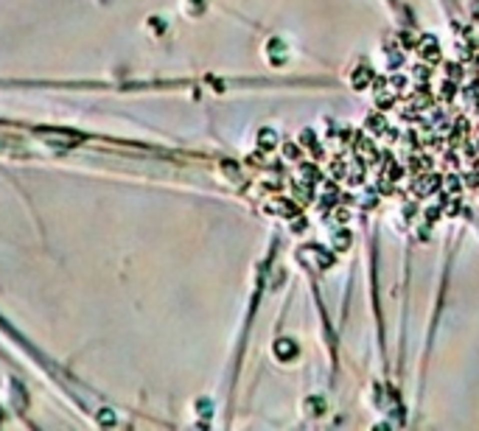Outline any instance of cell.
<instances>
[{
	"label": "cell",
	"mask_w": 479,
	"mask_h": 431,
	"mask_svg": "<svg viewBox=\"0 0 479 431\" xmlns=\"http://www.w3.org/2000/svg\"><path fill=\"white\" fill-rule=\"evenodd\" d=\"M460 185H462V182H460V177H448V179H446V191H448V193H457Z\"/></svg>",
	"instance_id": "5b68a950"
},
{
	"label": "cell",
	"mask_w": 479,
	"mask_h": 431,
	"mask_svg": "<svg viewBox=\"0 0 479 431\" xmlns=\"http://www.w3.org/2000/svg\"><path fill=\"white\" fill-rule=\"evenodd\" d=\"M350 81H353L356 90H364V87H370V81H373V70H370V67H356L353 76H350Z\"/></svg>",
	"instance_id": "7a4b0ae2"
},
{
	"label": "cell",
	"mask_w": 479,
	"mask_h": 431,
	"mask_svg": "<svg viewBox=\"0 0 479 431\" xmlns=\"http://www.w3.org/2000/svg\"><path fill=\"white\" fill-rule=\"evenodd\" d=\"M348 219H350V216H348V210H342V207H339V210H336V221H342V224H345Z\"/></svg>",
	"instance_id": "ba28073f"
},
{
	"label": "cell",
	"mask_w": 479,
	"mask_h": 431,
	"mask_svg": "<svg viewBox=\"0 0 479 431\" xmlns=\"http://www.w3.org/2000/svg\"><path fill=\"white\" fill-rule=\"evenodd\" d=\"M418 53H420L426 62H437V59H440V45H437V39L432 34H426L420 39V45H418Z\"/></svg>",
	"instance_id": "6da1fadb"
},
{
	"label": "cell",
	"mask_w": 479,
	"mask_h": 431,
	"mask_svg": "<svg viewBox=\"0 0 479 431\" xmlns=\"http://www.w3.org/2000/svg\"><path fill=\"white\" fill-rule=\"evenodd\" d=\"M381 126H384V118H381V115H370V118H367V129L378 132Z\"/></svg>",
	"instance_id": "277c9868"
},
{
	"label": "cell",
	"mask_w": 479,
	"mask_h": 431,
	"mask_svg": "<svg viewBox=\"0 0 479 431\" xmlns=\"http://www.w3.org/2000/svg\"><path fill=\"white\" fill-rule=\"evenodd\" d=\"M350 241H353V235L348 233V230H336V233H334V247L336 249H348Z\"/></svg>",
	"instance_id": "3957f363"
},
{
	"label": "cell",
	"mask_w": 479,
	"mask_h": 431,
	"mask_svg": "<svg viewBox=\"0 0 479 431\" xmlns=\"http://www.w3.org/2000/svg\"><path fill=\"white\" fill-rule=\"evenodd\" d=\"M460 210V202L457 199H451V205H448V213H457Z\"/></svg>",
	"instance_id": "9c48e42d"
},
{
	"label": "cell",
	"mask_w": 479,
	"mask_h": 431,
	"mask_svg": "<svg viewBox=\"0 0 479 431\" xmlns=\"http://www.w3.org/2000/svg\"><path fill=\"white\" fill-rule=\"evenodd\" d=\"M440 213H443V210H440V205H432L429 210H426V221H429V224H432V221H434L437 216H440Z\"/></svg>",
	"instance_id": "52a82bcc"
},
{
	"label": "cell",
	"mask_w": 479,
	"mask_h": 431,
	"mask_svg": "<svg viewBox=\"0 0 479 431\" xmlns=\"http://www.w3.org/2000/svg\"><path fill=\"white\" fill-rule=\"evenodd\" d=\"M401 62H404V56H401V53H398V50H395V53H390V56H387V64H390V67H401Z\"/></svg>",
	"instance_id": "8992f818"
}]
</instances>
